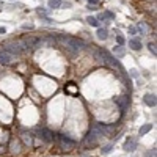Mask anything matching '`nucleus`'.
Listing matches in <instances>:
<instances>
[{"instance_id":"obj_1","label":"nucleus","mask_w":157,"mask_h":157,"mask_svg":"<svg viewBox=\"0 0 157 157\" xmlns=\"http://www.w3.org/2000/svg\"><path fill=\"white\" fill-rule=\"evenodd\" d=\"M58 38L61 39V41L66 44V47H68L69 51H72V52H79V51H82V49L85 47V42H83L82 39H79V38H74V36H58Z\"/></svg>"},{"instance_id":"obj_2","label":"nucleus","mask_w":157,"mask_h":157,"mask_svg":"<svg viewBox=\"0 0 157 157\" xmlns=\"http://www.w3.org/2000/svg\"><path fill=\"white\" fill-rule=\"evenodd\" d=\"M2 51L13 57V55H21V53H22V47L18 44V42L8 41V42H3V44H2Z\"/></svg>"},{"instance_id":"obj_3","label":"nucleus","mask_w":157,"mask_h":157,"mask_svg":"<svg viewBox=\"0 0 157 157\" xmlns=\"http://www.w3.org/2000/svg\"><path fill=\"white\" fill-rule=\"evenodd\" d=\"M99 53L102 55V61L104 63H108V65H112V66H115V68H119V69H123V66H121V63L118 61V58H115V57L112 55L108 51H105V49H99Z\"/></svg>"},{"instance_id":"obj_4","label":"nucleus","mask_w":157,"mask_h":157,"mask_svg":"<svg viewBox=\"0 0 157 157\" xmlns=\"http://www.w3.org/2000/svg\"><path fill=\"white\" fill-rule=\"evenodd\" d=\"M57 140H58L60 145L65 146V148H74V146H75L74 140H71L69 137H66V135H61V133H58V135H57Z\"/></svg>"},{"instance_id":"obj_5","label":"nucleus","mask_w":157,"mask_h":157,"mask_svg":"<svg viewBox=\"0 0 157 157\" xmlns=\"http://www.w3.org/2000/svg\"><path fill=\"white\" fill-rule=\"evenodd\" d=\"M115 102L118 104V107L121 108V112H126L129 107V102H131V99L127 98V96H121V98H115Z\"/></svg>"},{"instance_id":"obj_6","label":"nucleus","mask_w":157,"mask_h":157,"mask_svg":"<svg viewBox=\"0 0 157 157\" xmlns=\"http://www.w3.org/2000/svg\"><path fill=\"white\" fill-rule=\"evenodd\" d=\"M0 65H3V66L13 65V57L8 55V53H5L3 51H0Z\"/></svg>"},{"instance_id":"obj_7","label":"nucleus","mask_w":157,"mask_h":157,"mask_svg":"<svg viewBox=\"0 0 157 157\" xmlns=\"http://www.w3.org/2000/svg\"><path fill=\"white\" fill-rule=\"evenodd\" d=\"M39 44H41V39L39 38H25L24 39L25 47H38Z\"/></svg>"},{"instance_id":"obj_8","label":"nucleus","mask_w":157,"mask_h":157,"mask_svg":"<svg viewBox=\"0 0 157 157\" xmlns=\"http://www.w3.org/2000/svg\"><path fill=\"white\" fill-rule=\"evenodd\" d=\"M39 133H41V138L44 140L46 143H51L52 140H53V135H52V132L49 131V129H41V131H39Z\"/></svg>"},{"instance_id":"obj_9","label":"nucleus","mask_w":157,"mask_h":157,"mask_svg":"<svg viewBox=\"0 0 157 157\" xmlns=\"http://www.w3.org/2000/svg\"><path fill=\"white\" fill-rule=\"evenodd\" d=\"M137 148V142L132 138V137H127L124 142V149L126 151H133V149Z\"/></svg>"},{"instance_id":"obj_10","label":"nucleus","mask_w":157,"mask_h":157,"mask_svg":"<svg viewBox=\"0 0 157 157\" xmlns=\"http://www.w3.org/2000/svg\"><path fill=\"white\" fill-rule=\"evenodd\" d=\"M143 101H145V104L148 107H156V96L154 94H145Z\"/></svg>"},{"instance_id":"obj_11","label":"nucleus","mask_w":157,"mask_h":157,"mask_svg":"<svg viewBox=\"0 0 157 157\" xmlns=\"http://www.w3.org/2000/svg\"><path fill=\"white\" fill-rule=\"evenodd\" d=\"M129 47L132 49V51H140L142 49V41L137 38H132L131 41H129Z\"/></svg>"},{"instance_id":"obj_12","label":"nucleus","mask_w":157,"mask_h":157,"mask_svg":"<svg viewBox=\"0 0 157 157\" xmlns=\"http://www.w3.org/2000/svg\"><path fill=\"white\" fill-rule=\"evenodd\" d=\"M151 129H152V124H145L143 127H140V135H145V133H148Z\"/></svg>"},{"instance_id":"obj_13","label":"nucleus","mask_w":157,"mask_h":157,"mask_svg":"<svg viewBox=\"0 0 157 157\" xmlns=\"http://www.w3.org/2000/svg\"><path fill=\"white\" fill-rule=\"evenodd\" d=\"M86 22H88L90 25H93V27H99L98 19H96V18H93V16H88V18H86Z\"/></svg>"},{"instance_id":"obj_14","label":"nucleus","mask_w":157,"mask_h":157,"mask_svg":"<svg viewBox=\"0 0 157 157\" xmlns=\"http://www.w3.org/2000/svg\"><path fill=\"white\" fill-rule=\"evenodd\" d=\"M61 5L63 3L60 2V0H49V6H51V8H60Z\"/></svg>"},{"instance_id":"obj_15","label":"nucleus","mask_w":157,"mask_h":157,"mask_svg":"<svg viewBox=\"0 0 157 157\" xmlns=\"http://www.w3.org/2000/svg\"><path fill=\"white\" fill-rule=\"evenodd\" d=\"M98 38L99 39H105L107 38V28H99L98 30Z\"/></svg>"},{"instance_id":"obj_16","label":"nucleus","mask_w":157,"mask_h":157,"mask_svg":"<svg viewBox=\"0 0 157 157\" xmlns=\"http://www.w3.org/2000/svg\"><path fill=\"white\" fill-rule=\"evenodd\" d=\"M113 52H115L116 57H123V55H124V49H123L121 46H116V47L113 49Z\"/></svg>"},{"instance_id":"obj_17","label":"nucleus","mask_w":157,"mask_h":157,"mask_svg":"<svg viewBox=\"0 0 157 157\" xmlns=\"http://www.w3.org/2000/svg\"><path fill=\"white\" fill-rule=\"evenodd\" d=\"M102 18H104V19H105V18H108V19H115V14H113L112 11H105L104 14H102Z\"/></svg>"},{"instance_id":"obj_18","label":"nucleus","mask_w":157,"mask_h":157,"mask_svg":"<svg viewBox=\"0 0 157 157\" xmlns=\"http://www.w3.org/2000/svg\"><path fill=\"white\" fill-rule=\"evenodd\" d=\"M66 91H68V93H75V86H74V83H69V85L66 86Z\"/></svg>"},{"instance_id":"obj_19","label":"nucleus","mask_w":157,"mask_h":157,"mask_svg":"<svg viewBox=\"0 0 157 157\" xmlns=\"http://www.w3.org/2000/svg\"><path fill=\"white\" fill-rule=\"evenodd\" d=\"M113 149V145H107V146H104V148H102V152H104V154H107V152H110Z\"/></svg>"},{"instance_id":"obj_20","label":"nucleus","mask_w":157,"mask_h":157,"mask_svg":"<svg viewBox=\"0 0 157 157\" xmlns=\"http://www.w3.org/2000/svg\"><path fill=\"white\" fill-rule=\"evenodd\" d=\"M148 47H149V51H151V53H154V55L157 53V51H156V44H152V42H149V44H148Z\"/></svg>"},{"instance_id":"obj_21","label":"nucleus","mask_w":157,"mask_h":157,"mask_svg":"<svg viewBox=\"0 0 157 157\" xmlns=\"http://www.w3.org/2000/svg\"><path fill=\"white\" fill-rule=\"evenodd\" d=\"M116 42H118L119 46H123V44H124V38H123L121 35H118V36H116Z\"/></svg>"},{"instance_id":"obj_22","label":"nucleus","mask_w":157,"mask_h":157,"mask_svg":"<svg viewBox=\"0 0 157 157\" xmlns=\"http://www.w3.org/2000/svg\"><path fill=\"white\" fill-rule=\"evenodd\" d=\"M129 74H131V77H138V71H137V69H131V71H129Z\"/></svg>"},{"instance_id":"obj_23","label":"nucleus","mask_w":157,"mask_h":157,"mask_svg":"<svg viewBox=\"0 0 157 157\" xmlns=\"http://www.w3.org/2000/svg\"><path fill=\"white\" fill-rule=\"evenodd\" d=\"M129 33H131V35H135L137 28H135V27H129Z\"/></svg>"},{"instance_id":"obj_24","label":"nucleus","mask_w":157,"mask_h":157,"mask_svg":"<svg viewBox=\"0 0 157 157\" xmlns=\"http://www.w3.org/2000/svg\"><path fill=\"white\" fill-rule=\"evenodd\" d=\"M98 3H99V0H90V6H91V5H98Z\"/></svg>"},{"instance_id":"obj_25","label":"nucleus","mask_w":157,"mask_h":157,"mask_svg":"<svg viewBox=\"0 0 157 157\" xmlns=\"http://www.w3.org/2000/svg\"><path fill=\"white\" fill-rule=\"evenodd\" d=\"M0 33H6V28H5V27H0Z\"/></svg>"}]
</instances>
